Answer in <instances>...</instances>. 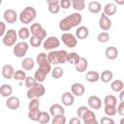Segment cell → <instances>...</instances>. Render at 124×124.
Returning <instances> with one entry per match:
<instances>
[{
    "label": "cell",
    "mask_w": 124,
    "mask_h": 124,
    "mask_svg": "<svg viewBox=\"0 0 124 124\" xmlns=\"http://www.w3.org/2000/svg\"><path fill=\"white\" fill-rule=\"evenodd\" d=\"M82 20V16L79 13H73L63 19L60 20L59 22V29L62 31H70L72 28L78 26L81 23Z\"/></svg>",
    "instance_id": "1"
},
{
    "label": "cell",
    "mask_w": 124,
    "mask_h": 124,
    "mask_svg": "<svg viewBox=\"0 0 124 124\" xmlns=\"http://www.w3.org/2000/svg\"><path fill=\"white\" fill-rule=\"evenodd\" d=\"M68 52L66 50H51L46 54L47 61L50 65H59L67 62Z\"/></svg>",
    "instance_id": "2"
},
{
    "label": "cell",
    "mask_w": 124,
    "mask_h": 124,
    "mask_svg": "<svg viewBox=\"0 0 124 124\" xmlns=\"http://www.w3.org/2000/svg\"><path fill=\"white\" fill-rule=\"evenodd\" d=\"M36 16H37V12L35 8L28 6L21 11L19 15V20L23 24H29L36 18Z\"/></svg>",
    "instance_id": "3"
},
{
    "label": "cell",
    "mask_w": 124,
    "mask_h": 124,
    "mask_svg": "<svg viewBox=\"0 0 124 124\" xmlns=\"http://www.w3.org/2000/svg\"><path fill=\"white\" fill-rule=\"evenodd\" d=\"M45 93H46L45 86L42 83H37L35 86H33V87H31L27 90L26 96L29 100L39 99L40 97H43L45 95Z\"/></svg>",
    "instance_id": "4"
},
{
    "label": "cell",
    "mask_w": 124,
    "mask_h": 124,
    "mask_svg": "<svg viewBox=\"0 0 124 124\" xmlns=\"http://www.w3.org/2000/svg\"><path fill=\"white\" fill-rule=\"evenodd\" d=\"M17 41V32L15 29H8L5 35L3 36L2 43L6 46H13Z\"/></svg>",
    "instance_id": "5"
},
{
    "label": "cell",
    "mask_w": 124,
    "mask_h": 124,
    "mask_svg": "<svg viewBox=\"0 0 124 124\" xmlns=\"http://www.w3.org/2000/svg\"><path fill=\"white\" fill-rule=\"evenodd\" d=\"M29 49V45L22 41V42H19V43H16L13 48V52H14V55L16 57H18V58H21L23 56H25L26 52L28 51Z\"/></svg>",
    "instance_id": "6"
},
{
    "label": "cell",
    "mask_w": 124,
    "mask_h": 124,
    "mask_svg": "<svg viewBox=\"0 0 124 124\" xmlns=\"http://www.w3.org/2000/svg\"><path fill=\"white\" fill-rule=\"evenodd\" d=\"M36 61L38 63L40 69H42L43 71H45L46 74L50 73V71H51V65L48 63L46 53H44V52L39 53L37 55V57H36Z\"/></svg>",
    "instance_id": "7"
},
{
    "label": "cell",
    "mask_w": 124,
    "mask_h": 124,
    "mask_svg": "<svg viewBox=\"0 0 124 124\" xmlns=\"http://www.w3.org/2000/svg\"><path fill=\"white\" fill-rule=\"evenodd\" d=\"M29 31H30V34L33 36V37H36V38H39L41 40L45 39L46 37V31L43 28V26L40 24V23H33L31 24V27L29 28Z\"/></svg>",
    "instance_id": "8"
},
{
    "label": "cell",
    "mask_w": 124,
    "mask_h": 124,
    "mask_svg": "<svg viewBox=\"0 0 124 124\" xmlns=\"http://www.w3.org/2000/svg\"><path fill=\"white\" fill-rule=\"evenodd\" d=\"M61 40H62L63 44L70 48H73V47L77 46V45H78V39L76 38V36L69 32L63 33L61 35Z\"/></svg>",
    "instance_id": "9"
},
{
    "label": "cell",
    "mask_w": 124,
    "mask_h": 124,
    "mask_svg": "<svg viewBox=\"0 0 124 124\" xmlns=\"http://www.w3.org/2000/svg\"><path fill=\"white\" fill-rule=\"evenodd\" d=\"M43 46H44L45 49L51 51V50H54L55 48H57L60 46V41H59L58 38H56L54 36H49L44 41Z\"/></svg>",
    "instance_id": "10"
},
{
    "label": "cell",
    "mask_w": 124,
    "mask_h": 124,
    "mask_svg": "<svg viewBox=\"0 0 124 124\" xmlns=\"http://www.w3.org/2000/svg\"><path fill=\"white\" fill-rule=\"evenodd\" d=\"M3 17H4L5 22H7L9 24H13L17 19V14L13 9H7V10H5V12L3 14Z\"/></svg>",
    "instance_id": "11"
},
{
    "label": "cell",
    "mask_w": 124,
    "mask_h": 124,
    "mask_svg": "<svg viewBox=\"0 0 124 124\" xmlns=\"http://www.w3.org/2000/svg\"><path fill=\"white\" fill-rule=\"evenodd\" d=\"M99 26L104 31H108L111 27V20H110V18L108 16H107L106 15H104L103 13L101 14V16H100V19H99Z\"/></svg>",
    "instance_id": "12"
},
{
    "label": "cell",
    "mask_w": 124,
    "mask_h": 124,
    "mask_svg": "<svg viewBox=\"0 0 124 124\" xmlns=\"http://www.w3.org/2000/svg\"><path fill=\"white\" fill-rule=\"evenodd\" d=\"M87 104H88V107L92 109H100L101 107H102V101L96 95L90 96L87 99Z\"/></svg>",
    "instance_id": "13"
},
{
    "label": "cell",
    "mask_w": 124,
    "mask_h": 124,
    "mask_svg": "<svg viewBox=\"0 0 124 124\" xmlns=\"http://www.w3.org/2000/svg\"><path fill=\"white\" fill-rule=\"evenodd\" d=\"M6 106H7V108H8L9 109H11V110H16V109H17V108H19V106H20V101H19V99H18L17 97H16V96H10V97L7 99V101H6Z\"/></svg>",
    "instance_id": "14"
},
{
    "label": "cell",
    "mask_w": 124,
    "mask_h": 124,
    "mask_svg": "<svg viewBox=\"0 0 124 124\" xmlns=\"http://www.w3.org/2000/svg\"><path fill=\"white\" fill-rule=\"evenodd\" d=\"M84 92H85V87L80 82H76L71 86V93L74 96H78V97L82 96Z\"/></svg>",
    "instance_id": "15"
},
{
    "label": "cell",
    "mask_w": 124,
    "mask_h": 124,
    "mask_svg": "<svg viewBox=\"0 0 124 124\" xmlns=\"http://www.w3.org/2000/svg\"><path fill=\"white\" fill-rule=\"evenodd\" d=\"M14 73H15V69L10 64L4 65L3 68L1 69V74H2V76L5 79H11L14 76Z\"/></svg>",
    "instance_id": "16"
},
{
    "label": "cell",
    "mask_w": 124,
    "mask_h": 124,
    "mask_svg": "<svg viewBox=\"0 0 124 124\" xmlns=\"http://www.w3.org/2000/svg\"><path fill=\"white\" fill-rule=\"evenodd\" d=\"M89 36V29L84 26V25H80L77 28L76 30V38L79 39V40H84Z\"/></svg>",
    "instance_id": "17"
},
{
    "label": "cell",
    "mask_w": 124,
    "mask_h": 124,
    "mask_svg": "<svg viewBox=\"0 0 124 124\" xmlns=\"http://www.w3.org/2000/svg\"><path fill=\"white\" fill-rule=\"evenodd\" d=\"M64 112H65V109L60 104H53L49 108V114L53 117L57 115H63Z\"/></svg>",
    "instance_id": "18"
},
{
    "label": "cell",
    "mask_w": 124,
    "mask_h": 124,
    "mask_svg": "<svg viewBox=\"0 0 124 124\" xmlns=\"http://www.w3.org/2000/svg\"><path fill=\"white\" fill-rule=\"evenodd\" d=\"M61 101H62V104H63L64 106L70 107V106H72V105L75 103V97H74V95H73L72 93L66 91V92H64V93L62 94V96H61Z\"/></svg>",
    "instance_id": "19"
},
{
    "label": "cell",
    "mask_w": 124,
    "mask_h": 124,
    "mask_svg": "<svg viewBox=\"0 0 124 124\" xmlns=\"http://www.w3.org/2000/svg\"><path fill=\"white\" fill-rule=\"evenodd\" d=\"M116 12H117V6H116V4H114V3H108V4H106V6L104 7L103 14L109 17L110 16L115 15Z\"/></svg>",
    "instance_id": "20"
},
{
    "label": "cell",
    "mask_w": 124,
    "mask_h": 124,
    "mask_svg": "<svg viewBox=\"0 0 124 124\" xmlns=\"http://www.w3.org/2000/svg\"><path fill=\"white\" fill-rule=\"evenodd\" d=\"M46 3L48 5L47 9H48V11H49L50 14L55 15V14H58L59 13L60 7H59V1L58 0H47Z\"/></svg>",
    "instance_id": "21"
},
{
    "label": "cell",
    "mask_w": 124,
    "mask_h": 124,
    "mask_svg": "<svg viewBox=\"0 0 124 124\" xmlns=\"http://www.w3.org/2000/svg\"><path fill=\"white\" fill-rule=\"evenodd\" d=\"M87 67H88V61H87V59L84 58V57H81V56L79 58V61L78 62V64L75 65L76 71L78 72V73H84L87 70Z\"/></svg>",
    "instance_id": "22"
},
{
    "label": "cell",
    "mask_w": 124,
    "mask_h": 124,
    "mask_svg": "<svg viewBox=\"0 0 124 124\" xmlns=\"http://www.w3.org/2000/svg\"><path fill=\"white\" fill-rule=\"evenodd\" d=\"M105 55L108 60H114L118 56V49L115 46H108L105 50Z\"/></svg>",
    "instance_id": "23"
},
{
    "label": "cell",
    "mask_w": 124,
    "mask_h": 124,
    "mask_svg": "<svg viewBox=\"0 0 124 124\" xmlns=\"http://www.w3.org/2000/svg\"><path fill=\"white\" fill-rule=\"evenodd\" d=\"M35 62L31 57H25L21 62V67L24 71H30L34 68Z\"/></svg>",
    "instance_id": "24"
},
{
    "label": "cell",
    "mask_w": 124,
    "mask_h": 124,
    "mask_svg": "<svg viewBox=\"0 0 124 124\" xmlns=\"http://www.w3.org/2000/svg\"><path fill=\"white\" fill-rule=\"evenodd\" d=\"M101 9H102L101 3L98 1H91L88 4V11L91 14H98L101 12Z\"/></svg>",
    "instance_id": "25"
},
{
    "label": "cell",
    "mask_w": 124,
    "mask_h": 124,
    "mask_svg": "<svg viewBox=\"0 0 124 124\" xmlns=\"http://www.w3.org/2000/svg\"><path fill=\"white\" fill-rule=\"evenodd\" d=\"M85 79L88 82H97L100 79V74L96 71H89L85 75Z\"/></svg>",
    "instance_id": "26"
},
{
    "label": "cell",
    "mask_w": 124,
    "mask_h": 124,
    "mask_svg": "<svg viewBox=\"0 0 124 124\" xmlns=\"http://www.w3.org/2000/svg\"><path fill=\"white\" fill-rule=\"evenodd\" d=\"M46 73L45 72V71H43L42 69H40V68H38V70L34 73V78H35V80L38 82V83H42V82H44L45 80H46Z\"/></svg>",
    "instance_id": "27"
},
{
    "label": "cell",
    "mask_w": 124,
    "mask_h": 124,
    "mask_svg": "<svg viewBox=\"0 0 124 124\" xmlns=\"http://www.w3.org/2000/svg\"><path fill=\"white\" fill-rule=\"evenodd\" d=\"M12 93H13V88H12L11 85L5 83V84H2L0 86V94H1V96L5 97V98H9L12 95Z\"/></svg>",
    "instance_id": "28"
},
{
    "label": "cell",
    "mask_w": 124,
    "mask_h": 124,
    "mask_svg": "<svg viewBox=\"0 0 124 124\" xmlns=\"http://www.w3.org/2000/svg\"><path fill=\"white\" fill-rule=\"evenodd\" d=\"M112 78H113V73L111 71H109V70H105L100 75V79L105 83L109 82L112 79Z\"/></svg>",
    "instance_id": "29"
},
{
    "label": "cell",
    "mask_w": 124,
    "mask_h": 124,
    "mask_svg": "<svg viewBox=\"0 0 124 124\" xmlns=\"http://www.w3.org/2000/svg\"><path fill=\"white\" fill-rule=\"evenodd\" d=\"M72 3V7L75 11H77V13L82 11L85 7V2L84 0H72L71 1Z\"/></svg>",
    "instance_id": "30"
},
{
    "label": "cell",
    "mask_w": 124,
    "mask_h": 124,
    "mask_svg": "<svg viewBox=\"0 0 124 124\" xmlns=\"http://www.w3.org/2000/svg\"><path fill=\"white\" fill-rule=\"evenodd\" d=\"M110 88L112 91L114 92H120L123 90L124 88V83L121 79H116V80H113L110 84Z\"/></svg>",
    "instance_id": "31"
},
{
    "label": "cell",
    "mask_w": 124,
    "mask_h": 124,
    "mask_svg": "<svg viewBox=\"0 0 124 124\" xmlns=\"http://www.w3.org/2000/svg\"><path fill=\"white\" fill-rule=\"evenodd\" d=\"M17 37L19 39H21L22 41H24L26 39H29L30 38L29 28H27V27H21V28H19V30L17 31Z\"/></svg>",
    "instance_id": "32"
},
{
    "label": "cell",
    "mask_w": 124,
    "mask_h": 124,
    "mask_svg": "<svg viewBox=\"0 0 124 124\" xmlns=\"http://www.w3.org/2000/svg\"><path fill=\"white\" fill-rule=\"evenodd\" d=\"M79 58H80V56L77 52L73 51V52L68 53V55H67V62H69L70 64H73V65H77L78 62L79 61Z\"/></svg>",
    "instance_id": "33"
},
{
    "label": "cell",
    "mask_w": 124,
    "mask_h": 124,
    "mask_svg": "<svg viewBox=\"0 0 124 124\" xmlns=\"http://www.w3.org/2000/svg\"><path fill=\"white\" fill-rule=\"evenodd\" d=\"M50 73H51V77H52L53 78L58 79V78H60L63 77V75H64V70H63L61 67L56 66V67H54L53 69H51Z\"/></svg>",
    "instance_id": "34"
},
{
    "label": "cell",
    "mask_w": 124,
    "mask_h": 124,
    "mask_svg": "<svg viewBox=\"0 0 124 124\" xmlns=\"http://www.w3.org/2000/svg\"><path fill=\"white\" fill-rule=\"evenodd\" d=\"M49 121H50V114L46 111H41L38 118V122L41 124H47Z\"/></svg>",
    "instance_id": "35"
},
{
    "label": "cell",
    "mask_w": 124,
    "mask_h": 124,
    "mask_svg": "<svg viewBox=\"0 0 124 124\" xmlns=\"http://www.w3.org/2000/svg\"><path fill=\"white\" fill-rule=\"evenodd\" d=\"M104 104L105 106H113L116 107L117 105V99L113 95H107L104 99Z\"/></svg>",
    "instance_id": "36"
},
{
    "label": "cell",
    "mask_w": 124,
    "mask_h": 124,
    "mask_svg": "<svg viewBox=\"0 0 124 124\" xmlns=\"http://www.w3.org/2000/svg\"><path fill=\"white\" fill-rule=\"evenodd\" d=\"M80 119H82L84 122L85 121H89V120H93L96 119V114L93 112V110H91L90 108H88L80 117Z\"/></svg>",
    "instance_id": "37"
},
{
    "label": "cell",
    "mask_w": 124,
    "mask_h": 124,
    "mask_svg": "<svg viewBox=\"0 0 124 124\" xmlns=\"http://www.w3.org/2000/svg\"><path fill=\"white\" fill-rule=\"evenodd\" d=\"M26 77L27 76L23 70H17V71H15L13 78H15L16 80H18V81H23V80H25Z\"/></svg>",
    "instance_id": "38"
},
{
    "label": "cell",
    "mask_w": 124,
    "mask_h": 124,
    "mask_svg": "<svg viewBox=\"0 0 124 124\" xmlns=\"http://www.w3.org/2000/svg\"><path fill=\"white\" fill-rule=\"evenodd\" d=\"M28 108H29V111L40 109V101H39V99H32V100H30V102L28 104Z\"/></svg>",
    "instance_id": "39"
},
{
    "label": "cell",
    "mask_w": 124,
    "mask_h": 124,
    "mask_svg": "<svg viewBox=\"0 0 124 124\" xmlns=\"http://www.w3.org/2000/svg\"><path fill=\"white\" fill-rule=\"evenodd\" d=\"M97 40H98L99 43L105 44V43L108 42V40H109V34H108V32H101V33L98 34Z\"/></svg>",
    "instance_id": "40"
},
{
    "label": "cell",
    "mask_w": 124,
    "mask_h": 124,
    "mask_svg": "<svg viewBox=\"0 0 124 124\" xmlns=\"http://www.w3.org/2000/svg\"><path fill=\"white\" fill-rule=\"evenodd\" d=\"M105 113L108 116H113L116 114V107L113 106H105Z\"/></svg>",
    "instance_id": "41"
},
{
    "label": "cell",
    "mask_w": 124,
    "mask_h": 124,
    "mask_svg": "<svg viewBox=\"0 0 124 124\" xmlns=\"http://www.w3.org/2000/svg\"><path fill=\"white\" fill-rule=\"evenodd\" d=\"M42 42H43V40H41L39 38H36V37H33V36H31L30 39H29V44L33 47H39L42 45Z\"/></svg>",
    "instance_id": "42"
},
{
    "label": "cell",
    "mask_w": 124,
    "mask_h": 124,
    "mask_svg": "<svg viewBox=\"0 0 124 124\" xmlns=\"http://www.w3.org/2000/svg\"><path fill=\"white\" fill-rule=\"evenodd\" d=\"M37 83H38V82L35 80V78H34L33 77H26V78H25V80H24V84H25V86H26L28 89L31 88V87H33V86H35Z\"/></svg>",
    "instance_id": "43"
},
{
    "label": "cell",
    "mask_w": 124,
    "mask_h": 124,
    "mask_svg": "<svg viewBox=\"0 0 124 124\" xmlns=\"http://www.w3.org/2000/svg\"><path fill=\"white\" fill-rule=\"evenodd\" d=\"M66 116L63 115H57V116H54L53 119H52V122L51 124H66Z\"/></svg>",
    "instance_id": "44"
},
{
    "label": "cell",
    "mask_w": 124,
    "mask_h": 124,
    "mask_svg": "<svg viewBox=\"0 0 124 124\" xmlns=\"http://www.w3.org/2000/svg\"><path fill=\"white\" fill-rule=\"evenodd\" d=\"M40 112H41L40 109H38V110H33V111H28V118L31 119L32 121H38Z\"/></svg>",
    "instance_id": "45"
},
{
    "label": "cell",
    "mask_w": 124,
    "mask_h": 124,
    "mask_svg": "<svg viewBox=\"0 0 124 124\" xmlns=\"http://www.w3.org/2000/svg\"><path fill=\"white\" fill-rule=\"evenodd\" d=\"M71 6H72V3H71L70 0H61V1H59V7H60V9L62 8L64 10H67Z\"/></svg>",
    "instance_id": "46"
},
{
    "label": "cell",
    "mask_w": 124,
    "mask_h": 124,
    "mask_svg": "<svg viewBox=\"0 0 124 124\" xmlns=\"http://www.w3.org/2000/svg\"><path fill=\"white\" fill-rule=\"evenodd\" d=\"M100 124H114V120L112 118H110V117L104 116V117L101 118Z\"/></svg>",
    "instance_id": "47"
},
{
    "label": "cell",
    "mask_w": 124,
    "mask_h": 124,
    "mask_svg": "<svg viewBox=\"0 0 124 124\" xmlns=\"http://www.w3.org/2000/svg\"><path fill=\"white\" fill-rule=\"evenodd\" d=\"M116 112L119 115H121V116L124 115V102H120L117 105V107H116Z\"/></svg>",
    "instance_id": "48"
},
{
    "label": "cell",
    "mask_w": 124,
    "mask_h": 124,
    "mask_svg": "<svg viewBox=\"0 0 124 124\" xmlns=\"http://www.w3.org/2000/svg\"><path fill=\"white\" fill-rule=\"evenodd\" d=\"M88 109V108L87 107H85V106H80L78 109H77V115H78V118H80L81 117V115L86 111Z\"/></svg>",
    "instance_id": "49"
},
{
    "label": "cell",
    "mask_w": 124,
    "mask_h": 124,
    "mask_svg": "<svg viewBox=\"0 0 124 124\" xmlns=\"http://www.w3.org/2000/svg\"><path fill=\"white\" fill-rule=\"evenodd\" d=\"M6 33V24L3 21H0V37H3Z\"/></svg>",
    "instance_id": "50"
},
{
    "label": "cell",
    "mask_w": 124,
    "mask_h": 124,
    "mask_svg": "<svg viewBox=\"0 0 124 124\" xmlns=\"http://www.w3.org/2000/svg\"><path fill=\"white\" fill-rule=\"evenodd\" d=\"M68 124H81V122H80V119L78 117H72L69 120Z\"/></svg>",
    "instance_id": "51"
},
{
    "label": "cell",
    "mask_w": 124,
    "mask_h": 124,
    "mask_svg": "<svg viewBox=\"0 0 124 124\" xmlns=\"http://www.w3.org/2000/svg\"><path fill=\"white\" fill-rule=\"evenodd\" d=\"M84 124H99V122L97 121V119H93V120H89V121H85Z\"/></svg>",
    "instance_id": "52"
},
{
    "label": "cell",
    "mask_w": 124,
    "mask_h": 124,
    "mask_svg": "<svg viewBox=\"0 0 124 124\" xmlns=\"http://www.w3.org/2000/svg\"><path fill=\"white\" fill-rule=\"evenodd\" d=\"M119 100L120 102H124V90L119 92Z\"/></svg>",
    "instance_id": "53"
},
{
    "label": "cell",
    "mask_w": 124,
    "mask_h": 124,
    "mask_svg": "<svg viewBox=\"0 0 124 124\" xmlns=\"http://www.w3.org/2000/svg\"><path fill=\"white\" fill-rule=\"evenodd\" d=\"M117 4H120V5H122V4H124V0L123 1H115Z\"/></svg>",
    "instance_id": "54"
},
{
    "label": "cell",
    "mask_w": 124,
    "mask_h": 124,
    "mask_svg": "<svg viewBox=\"0 0 124 124\" xmlns=\"http://www.w3.org/2000/svg\"><path fill=\"white\" fill-rule=\"evenodd\" d=\"M120 124H124V118H121V120H120Z\"/></svg>",
    "instance_id": "55"
},
{
    "label": "cell",
    "mask_w": 124,
    "mask_h": 124,
    "mask_svg": "<svg viewBox=\"0 0 124 124\" xmlns=\"http://www.w3.org/2000/svg\"><path fill=\"white\" fill-rule=\"evenodd\" d=\"M1 4H2V1H1V0H0V5H1Z\"/></svg>",
    "instance_id": "56"
}]
</instances>
